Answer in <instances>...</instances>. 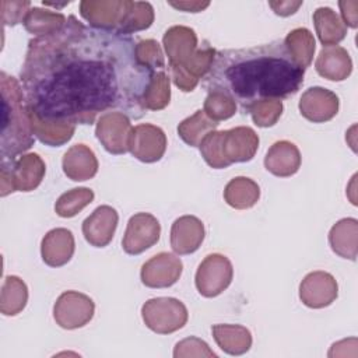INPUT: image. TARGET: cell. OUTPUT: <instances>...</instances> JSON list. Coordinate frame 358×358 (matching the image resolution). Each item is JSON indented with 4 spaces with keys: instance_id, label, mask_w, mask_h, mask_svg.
I'll return each instance as SVG.
<instances>
[{
    "instance_id": "23",
    "label": "cell",
    "mask_w": 358,
    "mask_h": 358,
    "mask_svg": "<svg viewBox=\"0 0 358 358\" xmlns=\"http://www.w3.org/2000/svg\"><path fill=\"white\" fill-rule=\"evenodd\" d=\"M331 250L350 260L357 259L358 245V221L355 218H343L336 222L329 234Z\"/></svg>"
},
{
    "instance_id": "20",
    "label": "cell",
    "mask_w": 358,
    "mask_h": 358,
    "mask_svg": "<svg viewBox=\"0 0 358 358\" xmlns=\"http://www.w3.org/2000/svg\"><path fill=\"white\" fill-rule=\"evenodd\" d=\"M264 166L270 173L280 178L296 173L301 166V154L298 147L287 140L274 143L264 157Z\"/></svg>"
},
{
    "instance_id": "28",
    "label": "cell",
    "mask_w": 358,
    "mask_h": 358,
    "mask_svg": "<svg viewBox=\"0 0 358 358\" xmlns=\"http://www.w3.org/2000/svg\"><path fill=\"white\" fill-rule=\"evenodd\" d=\"M66 22L67 18L62 13L42 10L39 7H31L22 24L28 32L38 36H45L62 29Z\"/></svg>"
},
{
    "instance_id": "16",
    "label": "cell",
    "mask_w": 358,
    "mask_h": 358,
    "mask_svg": "<svg viewBox=\"0 0 358 358\" xmlns=\"http://www.w3.org/2000/svg\"><path fill=\"white\" fill-rule=\"evenodd\" d=\"M169 67H185L197 50V35L194 29L183 25L171 27L162 38Z\"/></svg>"
},
{
    "instance_id": "34",
    "label": "cell",
    "mask_w": 358,
    "mask_h": 358,
    "mask_svg": "<svg viewBox=\"0 0 358 358\" xmlns=\"http://www.w3.org/2000/svg\"><path fill=\"white\" fill-rule=\"evenodd\" d=\"M169 76L165 71H157L144 96V106L147 110H159L169 103Z\"/></svg>"
},
{
    "instance_id": "4",
    "label": "cell",
    "mask_w": 358,
    "mask_h": 358,
    "mask_svg": "<svg viewBox=\"0 0 358 358\" xmlns=\"http://www.w3.org/2000/svg\"><path fill=\"white\" fill-rule=\"evenodd\" d=\"M259 147V137L253 129L239 126L224 131H211L199 148L204 161L215 169H222L234 162L250 161Z\"/></svg>"
},
{
    "instance_id": "14",
    "label": "cell",
    "mask_w": 358,
    "mask_h": 358,
    "mask_svg": "<svg viewBox=\"0 0 358 358\" xmlns=\"http://www.w3.org/2000/svg\"><path fill=\"white\" fill-rule=\"evenodd\" d=\"M338 285L326 271L309 273L299 285V298L303 305L313 309L329 306L337 298Z\"/></svg>"
},
{
    "instance_id": "3",
    "label": "cell",
    "mask_w": 358,
    "mask_h": 358,
    "mask_svg": "<svg viewBox=\"0 0 358 358\" xmlns=\"http://www.w3.org/2000/svg\"><path fill=\"white\" fill-rule=\"evenodd\" d=\"M1 83V162L17 159V155L34 144V130L29 108L20 83L0 73Z\"/></svg>"
},
{
    "instance_id": "1",
    "label": "cell",
    "mask_w": 358,
    "mask_h": 358,
    "mask_svg": "<svg viewBox=\"0 0 358 358\" xmlns=\"http://www.w3.org/2000/svg\"><path fill=\"white\" fill-rule=\"evenodd\" d=\"M138 41L87 27L74 15L50 35L28 43L20 80L32 116L91 124L99 113L141 119L154 71L137 56Z\"/></svg>"
},
{
    "instance_id": "30",
    "label": "cell",
    "mask_w": 358,
    "mask_h": 358,
    "mask_svg": "<svg viewBox=\"0 0 358 358\" xmlns=\"http://www.w3.org/2000/svg\"><path fill=\"white\" fill-rule=\"evenodd\" d=\"M31 122H32L34 136H36L42 143L52 147H59L67 143L73 137L76 130V124L60 123V122H46V120L36 119L32 115H31Z\"/></svg>"
},
{
    "instance_id": "7",
    "label": "cell",
    "mask_w": 358,
    "mask_h": 358,
    "mask_svg": "<svg viewBox=\"0 0 358 358\" xmlns=\"http://www.w3.org/2000/svg\"><path fill=\"white\" fill-rule=\"evenodd\" d=\"M232 275L234 268L227 256L220 253L208 255L196 271V288L206 298L217 296L229 287Z\"/></svg>"
},
{
    "instance_id": "18",
    "label": "cell",
    "mask_w": 358,
    "mask_h": 358,
    "mask_svg": "<svg viewBox=\"0 0 358 358\" xmlns=\"http://www.w3.org/2000/svg\"><path fill=\"white\" fill-rule=\"evenodd\" d=\"M204 239V225L194 215H183L171 228V248L178 255L196 252Z\"/></svg>"
},
{
    "instance_id": "26",
    "label": "cell",
    "mask_w": 358,
    "mask_h": 358,
    "mask_svg": "<svg viewBox=\"0 0 358 358\" xmlns=\"http://www.w3.org/2000/svg\"><path fill=\"white\" fill-rule=\"evenodd\" d=\"M260 197V189L259 185L243 176L234 178L228 182L224 190V199L225 201L238 210H245L253 207Z\"/></svg>"
},
{
    "instance_id": "22",
    "label": "cell",
    "mask_w": 358,
    "mask_h": 358,
    "mask_svg": "<svg viewBox=\"0 0 358 358\" xmlns=\"http://www.w3.org/2000/svg\"><path fill=\"white\" fill-rule=\"evenodd\" d=\"M63 172L71 180H88L98 172V161L94 151L85 144H76L63 157Z\"/></svg>"
},
{
    "instance_id": "15",
    "label": "cell",
    "mask_w": 358,
    "mask_h": 358,
    "mask_svg": "<svg viewBox=\"0 0 358 358\" xmlns=\"http://www.w3.org/2000/svg\"><path fill=\"white\" fill-rule=\"evenodd\" d=\"M299 110L305 119L313 123L327 122L338 112V96L330 90L312 87L302 94Z\"/></svg>"
},
{
    "instance_id": "19",
    "label": "cell",
    "mask_w": 358,
    "mask_h": 358,
    "mask_svg": "<svg viewBox=\"0 0 358 358\" xmlns=\"http://www.w3.org/2000/svg\"><path fill=\"white\" fill-rule=\"evenodd\" d=\"M41 253L50 267H60L70 262L74 253V236L66 228H55L42 239Z\"/></svg>"
},
{
    "instance_id": "31",
    "label": "cell",
    "mask_w": 358,
    "mask_h": 358,
    "mask_svg": "<svg viewBox=\"0 0 358 358\" xmlns=\"http://www.w3.org/2000/svg\"><path fill=\"white\" fill-rule=\"evenodd\" d=\"M152 21H154V8L150 3L129 0L123 21L117 32L130 35L133 32L150 28Z\"/></svg>"
},
{
    "instance_id": "12",
    "label": "cell",
    "mask_w": 358,
    "mask_h": 358,
    "mask_svg": "<svg viewBox=\"0 0 358 358\" xmlns=\"http://www.w3.org/2000/svg\"><path fill=\"white\" fill-rule=\"evenodd\" d=\"M129 0H84L80 3V14L90 27L117 31Z\"/></svg>"
},
{
    "instance_id": "41",
    "label": "cell",
    "mask_w": 358,
    "mask_h": 358,
    "mask_svg": "<svg viewBox=\"0 0 358 358\" xmlns=\"http://www.w3.org/2000/svg\"><path fill=\"white\" fill-rule=\"evenodd\" d=\"M169 4L182 11L200 13L210 6V1H169Z\"/></svg>"
},
{
    "instance_id": "17",
    "label": "cell",
    "mask_w": 358,
    "mask_h": 358,
    "mask_svg": "<svg viewBox=\"0 0 358 358\" xmlns=\"http://www.w3.org/2000/svg\"><path fill=\"white\" fill-rule=\"evenodd\" d=\"M117 213L110 206H99L83 222L85 241L95 248H105L113 238L117 227Z\"/></svg>"
},
{
    "instance_id": "27",
    "label": "cell",
    "mask_w": 358,
    "mask_h": 358,
    "mask_svg": "<svg viewBox=\"0 0 358 358\" xmlns=\"http://www.w3.org/2000/svg\"><path fill=\"white\" fill-rule=\"evenodd\" d=\"M220 123L213 120L211 117H208L206 115L204 110L199 109L196 110L192 116L186 117L185 120H182L178 126V133L180 136V138L192 145V147H199L201 140L211 131H214L217 129Z\"/></svg>"
},
{
    "instance_id": "37",
    "label": "cell",
    "mask_w": 358,
    "mask_h": 358,
    "mask_svg": "<svg viewBox=\"0 0 358 358\" xmlns=\"http://www.w3.org/2000/svg\"><path fill=\"white\" fill-rule=\"evenodd\" d=\"M138 60L154 71H165V59L161 46L154 39H143L137 43Z\"/></svg>"
},
{
    "instance_id": "33",
    "label": "cell",
    "mask_w": 358,
    "mask_h": 358,
    "mask_svg": "<svg viewBox=\"0 0 358 358\" xmlns=\"http://www.w3.org/2000/svg\"><path fill=\"white\" fill-rule=\"evenodd\" d=\"M94 200V192L88 187H77L63 193L56 204L55 210L57 215L63 218H70L78 214L85 206H88Z\"/></svg>"
},
{
    "instance_id": "25",
    "label": "cell",
    "mask_w": 358,
    "mask_h": 358,
    "mask_svg": "<svg viewBox=\"0 0 358 358\" xmlns=\"http://www.w3.org/2000/svg\"><path fill=\"white\" fill-rule=\"evenodd\" d=\"M211 330L220 348L231 355H241L252 345V334L243 326L215 324Z\"/></svg>"
},
{
    "instance_id": "8",
    "label": "cell",
    "mask_w": 358,
    "mask_h": 358,
    "mask_svg": "<svg viewBox=\"0 0 358 358\" xmlns=\"http://www.w3.org/2000/svg\"><path fill=\"white\" fill-rule=\"evenodd\" d=\"M94 301L77 291L63 292L53 308L56 323L63 329H77L85 326L94 316Z\"/></svg>"
},
{
    "instance_id": "13",
    "label": "cell",
    "mask_w": 358,
    "mask_h": 358,
    "mask_svg": "<svg viewBox=\"0 0 358 358\" xmlns=\"http://www.w3.org/2000/svg\"><path fill=\"white\" fill-rule=\"evenodd\" d=\"M182 262L172 253H158L141 267V281L150 288H166L173 285L182 274Z\"/></svg>"
},
{
    "instance_id": "40",
    "label": "cell",
    "mask_w": 358,
    "mask_h": 358,
    "mask_svg": "<svg viewBox=\"0 0 358 358\" xmlns=\"http://www.w3.org/2000/svg\"><path fill=\"white\" fill-rule=\"evenodd\" d=\"M268 6L274 10L277 15L287 17L294 14L302 6V1H270Z\"/></svg>"
},
{
    "instance_id": "36",
    "label": "cell",
    "mask_w": 358,
    "mask_h": 358,
    "mask_svg": "<svg viewBox=\"0 0 358 358\" xmlns=\"http://www.w3.org/2000/svg\"><path fill=\"white\" fill-rule=\"evenodd\" d=\"M206 115L211 117L215 122L229 119L235 115L236 103L225 94L218 91H210L206 101H204V109Z\"/></svg>"
},
{
    "instance_id": "6",
    "label": "cell",
    "mask_w": 358,
    "mask_h": 358,
    "mask_svg": "<svg viewBox=\"0 0 358 358\" xmlns=\"http://www.w3.org/2000/svg\"><path fill=\"white\" fill-rule=\"evenodd\" d=\"M141 316L148 329L169 334L182 329L187 322V309L176 298H152L141 308Z\"/></svg>"
},
{
    "instance_id": "9",
    "label": "cell",
    "mask_w": 358,
    "mask_h": 358,
    "mask_svg": "<svg viewBox=\"0 0 358 358\" xmlns=\"http://www.w3.org/2000/svg\"><path fill=\"white\" fill-rule=\"evenodd\" d=\"M131 129L129 116L122 112H109L101 115L95 134L108 152L119 155L129 151Z\"/></svg>"
},
{
    "instance_id": "24",
    "label": "cell",
    "mask_w": 358,
    "mask_h": 358,
    "mask_svg": "<svg viewBox=\"0 0 358 358\" xmlns=\"http://www.w3.org/2000/svg\"><path fill=\"white\" fill-rule=\"evenodd\" d=\"M313 24L323 46H333L347 35V27L340 15L330 7H319L313 13Z\"/></svg>"
},
{
    "instance_id": "35",
    "label": "cell",
    "mask_w": 358,
    "mask_h": 358,
    "mask_svg": "<svg viewBox=\"0 0 358 358\" xmlns=\"http://www.w3.org/2000/svg\"><path fill=\"white\" fill-rule=\"evenodd\" d=\"M255 124L259 127H270L277 123L282 113V102L280 99H262L249 108Z\"/></svg>"
},
{
    "instance_id": "11",
    "label": "cell",
    "mask_w": 358,
    "mask_h": 358,
    "mask_svg": "<svg viewBox=\"0 0 358 358\" xmlns=\"http://www.w3.org/2000/svg\"><path fill=\"white\" fill-rule=\"evenodd\" d=\"M166 150V136L158 126L144 123L131 129L129 151L141 162L159 161Z\"/></svg>"
},
{
    "instance_id": "5",
    "label": "cell",
    "mask_w": 358,
    "mask_h": 358,
    "mask_svg": "<svg viewBox=\"0 0 358 358\" xmlns=\"http://www.w3.org/2000/svg\"><path fill=\"white\" fill-rule=\"evenodd\" d=\"M45 164L38 154H27L10 162H1V196L11 192H31L39 186Z\"/></svg>"
},
{
    "instance_id": "2",
    "label": "cell",
    "mask_w": 358,
    "mask_h": 358,
    "mask_svg": "<svg viewBox=\"0 0 358 358\" xmlns=\"http://www.w3.org/2000/svg\"><path fill=\"white\" fill-rule=\"evenodd\" d=\"M305 69L289 55L284 39L215 53L204 77L207 91L228 95L242 113L262 99H284L303 84Z\"/></svg>"
},
{
    "instance_id": "38",
    "label": "cell",
    "mask_w": 358,
    "mask_h": 358,
    "mask_svg": "<svg viewBox=\"0 0 358 358\" xmlns=\"http://www.w3.org/2000/svg\"><path fill=\"white\" fill-rule=\"evenodd\" d=\"M31 7L29 1H1V20L4 24L15 25L24 22Z\"/></svg>"
},
{
    "instance_id": "10",
    "label": "cell",
    "mask_w": 358,
    "mask_h": 358,
    "mask_svg": "<svg viewBox=\"0 0 358 358\" xmlns=\"http://www.w3.org/2000/svg\"><path fill=\"white\" fill-rule=\"evenodd\" d=\"M161 235L158 220L148 213H137L130 217L122 241L123 250L127 255H140L155 245Z\"/></svg>"
},
{
    "instance_id": "39",
    "label": "cell",
    "mask_w": 358,
    "mask_h": 358,
    "mask_svg": "<svg viewBox=\"0 0 358 358\" xmlns=\"http://www.w3.org/2000/svg\"><path fill=\"white\" fill-rule=\"evenodd\" d=\"M338 6L341 8V15H343V22L345 27L357 28L358 27V3L357 1H338Z\"/></svg>"
},
{
    "instance_id": "29",
    "label": "cell",
    "mask_w": 358,
    "mask_h": 358,
    "mask_svg": "<svg viewBox=\"0 0 358 358\" xmlns=\"http://www.w3.org/2000/svg\"><path fill=\"white\" fill-rule=\"evenodd\" d=\"M284 43L292 59L306 70L312 63L316 48L312 32L306 28H295L285 36Z\"/></svg>"
},
{
    "instance_id": "32",
    "label": "cell",
    "mask_w": 358,
    "mask_h": 358,
    "mask_svg": "<svg viewBox=\"0 0 358 358\" xmlns=\"http://www.w3.org/2000/svg\"><path fill=\"white\" fill-rule=\"evenodd\" d=\"M28 299V289L22 280L15 275L6 277L1 291V312L4 315H17L24 309Z\"/></svg>"
},
{
    "instance_id": "21",
    "label": "cell",
    "mask_w": 358,
    "mask_h": 358,
    "mask_svg": "<svg viewBox=\"0 0 358 358\" xmlns=\"http://www.w3.org/2000/svg\"><path fill=\"white\" fill-rule=\"evenodd\" d=\"M315 67L322 77L330 81H343L351 74L352 62L344 48L338 45L323 46L316 59Z\"/></svg>"
}]
</instances>
